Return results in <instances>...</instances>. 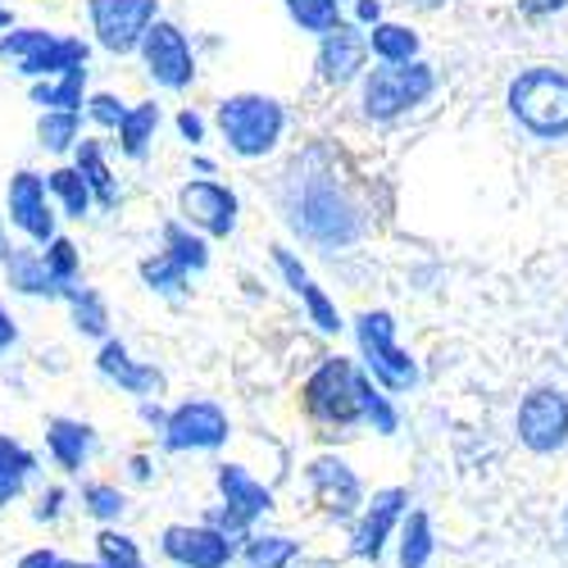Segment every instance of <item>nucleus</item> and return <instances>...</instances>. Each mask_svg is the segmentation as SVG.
<instances>
[{
	"label": "nucleus",
	"mask_w": 568,
	"mask_h": 568,
	"mask_svg": "<svg viewBox=\"0 0 568 568\" xmlns=\"http://www.w3.org/2000/svg\"><path fill=\"white\" fill-rule=\"evenodd\" d=\"M359 392H364V368L346 355H327L305 377L301 405H305L310 423H318V428H327V437H333V433H351L364 423Z\"/></svg>",
	"instance_id": "nucleus-1"
},
{
	"label": "nucleus",
	"mask_w": 568,
	"mask_h": 568,
	"mask_svg": "<svg viewBox=\"0 0 568 568\" xmlns=\"http://www.w3.org/2000/svg\"><path fill=\"white\" fill-rule=\"evenodd\" d=\"M509 110L541 141L568 136V73L546 69V64L518 73L509 87Z\"/></svg>",
	"instance_id": "nucleus-2"
},
{
	"label": "nucleus",
	"mask_w": 568,
	"mask_h": 568,
	"mask_svg": "<svg viewBox=\"0 0 568 568\" xmlns=\"http://www.w3.org/2000/svg\"><path fill=\"white\" fill-rule=\"evenodd\" d=\"M355 342L364 373L373 377L387 396H405L418 387V364L396 346V318L387 310H368L355 318Z\"/></svg>",
	"instance_id": "nucleus-3"
},
{
	"label": "nucleus",
	"mask_w": 568,
	"mask_h": 568,
	"mask_svg": "<svg viewBox=\"0 0 568 568\" xmlns=\"http://www.w3.org/2000/svg\"><path fill=\"white\" fill-rule=\"evenodd\" d=\"M287 210H292L287 214L292 227L305 232L318 246H351L359 236V214L333 182H305Z\"/></svg>",
	"instance_id": "nucleus-4"
},
{
	"label": "nucleus",
	"mask_w": 568,
	"mask_h": 568,
	"mask_svg": "<svg viewBox=\"0 0 568 568\" xmlns=\"http://www.w3.org/2000/svg\"><path fill=\"white\" fill-rule=\"evenodd\" d=\"M219 128L236 155H268L282 136V105L268 97H227L219 105Z\"/></svg>",
	"instance_id": "nucleus-5"
},
{
	"label": "nucleus",
	"mask_w": 568,
	"mask_h": 568,
	"mask_svg": "<svg viewBox=\"0 0 568 568\" xmlns=\"http://www.w3.org/2000/svg\"><path fill=\"white\" fill-rule=\"evenodd\" d=\"M232 437L227 409L214 400H182L169 409V423L160 433V446L169 455H214Z\"/></svg>",
	"instance_id": "nucleus-6"
},
{
	"label": "nucleus",
	"mask_w": 568,
	"mask_h": 568,
	"mask_svg": "<svg viewBox=\"0 0 568 568\" xmlns=\"http://www.w3.org/2000/svg\"><path fill=\"white\" fill-rule=\"evenodd\" d=\"M414 509L409 491L405 487H383V491H373L364 514L355 518V528H351V559L359 564H383L387 550L396 546L400 537V524H405V514Z\"/></svg>",
	"instance_id": "nucleus-7"
},
{
	"label": "nucleus",
	"mask_w": 568,
	"mask_h": 568,
	"mask_svg": "<svg viewBox=\"0 0 568 568\" xmlns=\"http://www.w3.org/2000/svg\"><path fill=\"white\" fill-rule=\"evenodd\" d=\"M305 483H310V496H314V505L323 509V518L355 528V518H359L364 505H368V491H364V483H359V473H355L342 455H318V459H310Z\"/></svg>",
	"instance_id": "nucleus-8"
},
{
	"label": "nucleus",
	"mask_w": 568,
	"mask_h": 568,
	"mask_svg": "<svg viewBox=\"0 0 568 568\" xmlns=\"http://www.w3.org/2000/svg\"><path fill=\"white\" fill-rule=\"evenodd\" d=\"M433 69L428 64H383V69H373L368 82H364V110L368 119H396L414 105H423L433 97Z\"/></svg>",
	"instance_id": "nucleus-9"
},
{
	"label": "nucleus",
	"mask_w": 568,
	"mask_h": 568,
	"mask_svg": "<svg viewBox=\"0 0 568 568\" xmlns=\"http://www.w3.org/2000/svg\"><path fill=\"white\" fill-rule=\"evenodd\" d=\"M514 437L532 455H559L568 446V396L559 387H532L518 400Z\"/></svg>",
	"instance_id": "nucleus-10"
},
{
	"label": "nucleus",
	"mask_w": 568,
	"mask_h": 568,
	"mask_svg": "<svg viewBox=\"0 0 568 568\" xmlns=\"http://www.w3.org/2000/svg\"><path fill=\"white\" fill-rule=\"evenodd\" d=\"M160 555L173 568H232L242 550L205 524H169L160 532Z\"/></svg>",
	"instance_id": "nucleus-11"
},
{
	"label": "nucleus",
	"mask_w": 568,
	"mask_h": 568,
	"mask_svg": "<svg viewBox=\"0 0 568 568\" xmlns=\"http://www.w3.org/2000/svg\"><path fill=\"white\" fill-rule=\"evenodd\" d=\"M151 23H155V0H91V28L114 55L136 51Z\"/></svg>",
	"instance_id": "nucleus-12"
},
{
	"label": "nucleus",
	"mask_w": 568,
	"mask_h": 568,
	"mask_svg": "<svg viewBox=\"0 0 568 568\" xmlns=\"http://www.w3.org/2000/svg\"><path fill=\"white\" fill-rule=\"evenodd\" d=\"M141 55H146V69L160 87H186L196 78V60H192V45L173 23H151L146 41H141Z\"/></svg>",
	"instance_id": "nucleus-13"
},
{
	"label": "nucleus",
	"mask_w": 568,
	"mask_h": 568,
	"mask_svg": "<svg viewBox=\"0 0 568 568\" xmlns=\"http://www.w3.org/2000/svg\"><path fill=\"white\" fill-rule=\"evenodd\" d=\"M214 487H219V505H227L236 518H246V524L255 528L260 518H268L277 509V496L268 483H260L251 468L242 464H219L214 468Z\"/></svg>",
	"instance_id": "nucleus-14"
},
{
	"label": "nucleus",
	"mask_w": 568,
	"mask_h": 568,
	"mask_svg": "<svg viewBox=\"0 0 568 568\" xmlns=\"http://www.w3.org/2000/svg\"><path fill=\"white\" fill-rule=\"evenodd\" d=\"M97 368H101L105 383H114V387L128 392V396L151 400L155 392H164V373H160L155 364L132 359V351H128L123 342H105L101 355H97Z\"/></svg>",
	"instance_id": "nucleus-15"
},
{
	"label": "nucleus",
	"mask_w": 568,
	"mask_h": 568,
	"mask_svg": "<svg viewBox=\"0 0 568 568\" xmlns=\"http://www.w3.org/2000/svg\"><path fill=\"white\" fill-rule=\"evenodd\" d=\"M178 201H182V214L210 236H227L236 227V196L219 182H186Z\"/></svg>",
	"instance_id": "nucleus-16"
},
{
	"label": "nucleus",
	"mask_w": 568,
	"mask_h": 568,
	"mask_svg": "<svg viewBox=\"0 0 568 568\" xmlns=\"http://www.w3.org/2000/svg\"><path fill=\"white\" fill-rule=\"evenodd\" d=\"M10 219L32 236V242H55V214L45 205V182L37 173H19L10 182Z\"/></svg>",
	"instance_id": "nucleus-17"
},
{
	"label": "nucleus",
	"mask_w": 568,
	"mask_h": 568,
	"mask_svg": "<svg viewBox=\"0 0 568 568\" xmlns=\"http://www.w3.org/2000/svg\"><path fill=\"white\" fill-rule=\"evenodd\" d=\"M45 455L60 473H82L97 455V428L82 418H51L45 423Z\"/></svg>",
	"instance_id": "nucleus-18"
},
{
	"label": "nucleus",
	"mask_w": 568,
	"mask_h": 568,
	"mask_svg": "<svg viewBox=\"0 0 568 568\" xmlns=\"http://www.w3.org/2000/svg\"><path fill=\"white\" fill-rule=\"evenodd\" d=\"M364 55H368V41L355 28L337 23L333 32H323V45H318V73H323V82H337V87L351 82L364 69Z\"/></svg>",
	"instance_id": "nucleus-19"
},
{
	"label": "nucleus",
	"mask_w": 568,
	"mask_h": 568,
	"mask_svg": "<svg viewBox=\"0 0 568 568\" xmlns=\"http://www.w3.org/2000/svg\"><path fill=\"white\" fill-rule=\"evenodd\" d=\"M273 260H277L282 277L292 282V292L305 301V310H310V318H314V327H318V333H337V327H342V314H337V305H333V301L323 296V287H318V282H314V277L301 268V260H296L292 251H273Z\"/></svg>",
	"instance_id": "nucleus-20"
},
{
	"label": "nucleus",
	"mask_w": 568,
	"mask_h": 568,
	"mask_svg": "<svg viewBox=\"0 0 568 568\" xmlns=\"http://www.w3.org/2000/svg\"><path fill=\"white\" fill-rule=\"evenodd\" d=\"M396 568H433L437 559V524L428 509H409L405 524H400V537H396Z\"/></svg>",
	"instance_id": "nucleus-21"
},
{
	"label": "nucleus",
	"mask_w": 568,
	"mask_h": 568,
	"mask_svg": "<svg viewBox=\"0 0 568 568\" xmlns=\"http://www.w3.org/2000/svg\"><path fill=\"white\" fill-rule=\"evenodd\" d=\"M32 473H37V455H32L23 442H14V437L0 433V509L14 505V500L28 491Z\"/></svg>",
	"instance_id": "nucleus-22"
},
{
	"label": "nucleus",
	"mask_w": 568,
	"mask_h": 568,
	"mask_svg": "<svg viewBox=\"0 0 568 568\" xmlns=\"http://www.w3.org/2000/svg\"><path fill=\"white\" fill-rule=\"evenodd\" d=\"M301 559V541L287 537V532H251V541L242 546V555H236V564L242 568H296Z\"/></svg>",
	"instance_id": "nucleus-23"
},
{
	"label": "nucleus",
	"mask_w": 568,
	"mask_h": 568,
	"mask_svg": "<svg viewBox=\"0 0 568 568\" xmlns=\"http://www.w3.org/2000/svg\"><path fill=\"white\" fill-rule=\"evenodd\" d=\"M87 64V45L78 41V37H55L45 51H37L32 60H23L19 64V73H28V78H51V73H73V69H82Z\"/></svg>",
	"instance_id": "nucleus-24"
},
{
	"label": "nucleus",
	"mask_w": 568,
	"mask_h": 568,
	"mask_svg": "<svg viewBox=\"0 0 568 568\" xmlns=\"http://www.w3.org/2000/svg\"><path fill=\"white\" fill-rule=\"evenodd\" d=\"M82 514L97 518L101 528H119V518L128 514V491L119 483H105V478H91L82 483V496H78Z\"/></svg>",
	"instance_id": "nucleus-25"
},
{
	"label": "nucleus",
	"mask_w": 568,
	"mask_h": 568,
	"mask_svg": "<svg viewBox=\"0 0 568 568\" xmlns=\"http://www.w3.org/2000/svg\"><path fill=\"white\" fill-rule=\"evenodd\" d=\"M6 264H10V287H14V292H23V296H69L60 282L51 277V268H45L41 255H32V251H14Z\"/></svg>",
	"instance_id": "nucleus-26"
},
{
	"label": "nucleus",
	"mask_w": 568,
	"mask_h": 568,
	"mask_svg": "<svg viewBox=\"0 0 568 568\" xmlns=\"http://www.w3.org/2000/svg\"><path fill=\"white\" fill-rule=\"evenodd\" d=\"M368 45L383 64H414V55H418V37L405 23H377Z\"/></svg>",
	"instance_id": "nucleus-27"
},
{
	"label": "nucleus",
	"mask_w": 568,
	"mask_h": 568,
	"mask_svg": "<svg viewBox=\"0 0 568 568\" xmlns=\"http://www.w3.org/2000/svg\"><path fill=\"white\" fill-rule=\"evenodd\" d=\"M78 173L87 178L91 196H97L101 205H119V186H114V178H110V169H105V155H101L97 141H82V151H78Z\"/></svg>",
	"instance_id": "nucleus-28"
},
{
	"label": "nucleus",
	"mask_w": 568,
	"mask_h": 568,
	"mask_svg": "<svg viewBox=\"0 0 568 568\" xmlns=\"http://www.w3.org/2000/svg\"><path fill=\"white\" fill-rule=\"evenodd\" d=\"M64 301L73 310V327H78V333H87V337H105L110 333V310H105V301L91 292V287H73Z\"/></svg>",
	"instance_id": "nucleus-29"
},
{
	"label": "nucleus",
	"mask_w": 568,
	"mask_h": 568,
	"mask_svg": "<svg viewBox=\"0 0 568 568\" xmlns=\"http://www.w3.org/2000/svg\"><path fill=\"white\" fill-rule=\"evenodd\" d=\"M359 405H364V423L377 433V437H392L400 428V409L392 405V396L373 383V377L364 373V392H359Z\"/></svg>",
	"instance_id": "nucleus-30"
},
{
	"label": "nucleus",
	"mask_w": 568,
	"mask_h": 568,
	"mask_svg": "<svg viewBox=\"0 0 568 568\" xmlns=\"http://www.w3.org/2000/svg\"><path fill=\"white\" fill-rule=\"evenodd\" d=\"M164 255H173V260H178L186 273H201V268L210 264L205 242H201V236L186 232L182 223H169V227H164Z\"/></svg>",
	"instance_id": "nucleus-31"
},
{
	"label": "nucleus",
	"mask_w": 568,
	"mask_h": 568,
	"mask_svg": "<svg viewBox=\"0 0 568 568\" xmlns=\"http://www.w3.org/2000/svg\"><path fill=\"white\" fill-rule=\"evenodd\" d=\"M155 123H160V110H155V105H136V110H128V119H123V128H119V141H123V151H128L132 160L146 155Z\"/></svg>",
	"instance_id": "nucleus-32"
},
{
	"label": "nucleus",
	"mask_w": 568,
	"mask_h": 568,
	"mask_svg": "<svg viewBox=\"0 0 568 568\" xmlns=\"http://www.w3.org/2000/svg\"><path fill=\"white\" fill-rule=\"evenodd\" d=\"M97 564H105V568L141 564V546H136V537L123 532V528H101V532H97Z\"/></svg>",
	"instance_id": "nucleus-33"
},
{
	"label": "nucleus",
	"mask_w": 568,
	"mask_h": 568,
	"mask_svg": "<svg viewBox=\"0 0 568 568\" xmlns=\"http://www.w3.org/2000/svg\"><path fill=\"white\" fill-rule=\"evenodd\" d=\"M45 186L64 201V210L73 214V219H82L87 210H91V186H87V178L78 173V169H55L51 178H45Z\"/></svg>",
	"instance_id": "nucleus-34"
},
{
	"label": "nucleus",
	"mask_w": 568,
	"mask_h": 568,
	"mask_svg": "<svg viewBox=\"0 0 568 568\" xmlns=\"http://www.w3.org/2000/svg\"><path fill=\"white\" fill-rule=\"evenodd\" d=\"M82 82H87V69H73V73H64V82H45V87H32V101L37 105H60L64 114H78V105H82Z\"/></svg>",
	"instance_id": "nucleus-35"
},
{
	"label": "nucleus",
	"mask_w": 568,
	"mask_h": 568,
	"mask_svg": "<svg viewBox=\"0 0 568 568\" xmlns=\"http://www.w3.org/2000/svg\"><path fill=\"white\" fill-rule=\"evenodd\" d=\"M141 277H146V287L164 292V296H178L186 287V268L173 260V255H151V260H141Z\"/></svg>",
	"instance_id": "nucleus-36"
},
{
	"label": "nucleus",
	"mask_w": 568,
	"mask_h": 568,
	"mask_svg": "<svg viewBox=\"0 0 568 568\" xmlns=\"http://www.w3.org/2000/svg\"><path fill=\"white\" fill-rule=\"evenodd\" d=\"M287 10L301 28L310 32H333L342 19H337V0H287Z\"/></svg>",
	"instance_id": "nucleus-37"
},
{
	"label": "nucleus",
	"mask_w": 568,
	"mask_h": 568,
	"mask_svg": "<svg viewBox=\"0 0 568 568\" xmlns=\"http://www.w3.org/2000/svg\"><path fill=\"white\" fill-rule=\"evenodd\" d=\"M201 524H205V528H214L219 537H227V541H232L236 550H242V546L251 541V532H255V528L246 524V518H236V514H232L227 505H210V509L201 514Z\"/></svg>",
	"instance_id": "nucleus-38"
},
{
	"label": "nucleus",
	"mask_w": 568,
	"mask_h": 568,
	"mask_svg": "<svg viewBox=\"0 0 568 568\" xmlns=\"http://www.w3.org/2000/svg\"><path fill=\"white\" fill-rule=\"evenodd\" d=\"M55 37L51 32H41V28H23V32H10V37H0V60H32L37 51H45Z\"/></svg>",
	"instance_id": "nucleus-39"
},
{
	"label": "nucleus",
	"mask_w": 568,
	"mask_h": 568,
	"mask_svg": "<svg viewBox=\"0 0 568 568\" xmlns=\"http://www.w3.org/2000/svg\"><path fill=\"white\" fill-rule=\"evenodd\" d=\"M37 136H41V146H51V151H69L73 141H78V114H64V110L45 114V119H41V128H37Z\"/></svg>",
	"instance_id": "nucleus-40"
},
{
	"label": "nucleus",
	"mask_w": 568,
	"mask_h": 568,
	"mask_svg": "<svg viewBox=\"0 0 568 568\" xmlns=\"http://www.w3.org/2000/svg\"><path fill=\"white\" fill-rule=\"evenodd\" d=\"M41 260H45V268H51V277L60 282V287H64V292H73V277H78V251H73V242L55 236L51 251H45Z\"/></svg>",
	"instance_id": "nucleus-41"
},
{
	"label": "nucleus",
	"mask_w": 568,
	"mask_h": 568,
	"mask_svg": "<svg viewBox=\"0 0 568 568\" xmlns=\"http://www.w3.org/2000/svg\"><path fill=\"white\" fill-rule=\"evenodd\" d=\"M64 509H69V491L55 483V487H41L37 491V500H32V518L41 528H55L60 518H64Z\"/></svg>",
	"instance_id": "nucleus-42"
},
{
	"label": "nucleus",
	"mask_w": 568,
	"mask_h": 568,
	"mask_svg": "<svg viewBox=\"0 0 568 568\" xmlns=\"http://www.w3.org/2000/svg\"><path fill=\"white\" fill-rule=\"evenodd\" d=\"M91 119H97V123H105V128H123L128 110H123L114 97H91Z\"/></svg>",
	"instance_id": "nucleus-43"
},
{
	"label": "nucleus",
	"mask_w": 568,
	"mask_h": 568,
	"mask_svg": "<svg viewBox=\"0 0 568 568\" xmlns=\"http://www.w3.org/2000/svg\"><path fill=\"white\" fill-rule=\"evenodd\" d=\"M14 568H64V555L60 550H51V546H32V550H23L19 555V564Z\"/></svg>",
	"instance_id": "nucleus-44"
},
{
	"label": "nucleus",
	"mask_w": 568,
	"mask_h": 568,
	"mask_svg": "<svg viewBox=\"0 0 568 568\" xmlns=\"http://www.w3.org/2000/svg\"><path fill=\"white\" fill-rule=\"evenodd\" d=\"M128 483H136V487L155 483V459H151V455H132V459H128Z\"/></svg>",
	"instance_id": "nucleus-45"
},
{
	"label": "nucleus",
	"mask_w": 568,
	"mask_h": 568,
	"mask_svg": "<svg viewBox=\"0 0 568 568\" xmlns=\"http://www.w3.org/2000/svg\"><path fill=\"white\" fill-rule=\"evenodd\" d=\"M518 10H524L528 19H550V14L568 10V0H518Z\"/></svg>",
	"instance_id": "nucleus-46"
},
{
	"label": "nucleus",
	"mask_w": 568,
	"mask_h": 568,
	"mask_svg": "<svg viewBox=\"0 0 568 568\" xmlns=\"http://www.w3.org/2000/svg\"><path fill=\"white\" fill-rule=\"evenodd\" d=\"M136 414H141V423H146V428L164 433V423H169V409H160L155 400H141V405H136Z\"/></svg>",
	"instance_id": "nucleus-47"
},
{
	"label": "nucleus",
	"mask_w": 568,
	"mask_h": 568,
	"mask_svg": "<svg viewBox=\"0 0 568 568\" xmlns=\"http://www.w3.org/2000/svg\"><path fill=\"white\" fill-rule=\"evenodd\" d=\"M14 342H19V327H14V318L6 310H0V355H6Z\"/></svg>",
	"instance_id": "nucleus-48"
},
{
	"label": "nucleus",
	"mask_w": 568,
	"mask_h": 568,
	"mask_svg": "<svg viewBox=\"0 0 568 568\" xmlns=\"http://www.w3.org/2000/svg\"><path fill=\"white\" fill-rule=\"evenodd\" d=\"M178 132H182L186 141H201V136H205V123H201L196 114H178Z\"/></svg>",
	"instance_id": "nucleus-49"
},
{
	"label": "nucleus",
	"mask_w": 568,
	"mask_h": 568,
	"mask_svg": "<svg viewBox=\"0 0 568 568\" xmlns=\"http://www.w3.org/2000/svg\"><path fill=\"white\" fill-rule=\"evenodd\" d=\"M359 19L377 28V19H383V6H377V0H359Z\"/></svg>",
	"instance_id": "nucleus-50"
},
{
	"label": "nucleus",
	"mask_w": 568,
	"mask_h": 568,
	"mask_svg": "<svg viewBox=\"0 0 568 568\" xmlns=\"http://www.w3.org/2000/svg\"><path fill=\"white\" fill-rule=\"evenodd\" d=\"M14 251H10V242H6V227H0V260H10Z\"/></svg>",
	"instance_id": "nucleus-51"
},
{
	"label": "nucleus",
	"mask_w": 568,
	"mask_h": 568,
	"mask_svg": "<svg viewBox=\"0 0 568 568\" xmlns=\"http://www.w3.org/2000/svg\"><path fill=\"white\" fill-rule=\"evenodd\" d=\"M414 6H428L433 10V6H446V0H414Z\"/></svg>",
	"instance_id": "nucleus-52"
},
{
	"label": "nucleus",
	"mask_w": 568,
	"mask_h": 568,
	"mask_svg": "<svg viewBox=\"0 0 568 568\" xmlns=\"http://www.w3.org/2000/svg\"><path fill=\"white\" fill-rule=\"evenodd\" d=\"M64 568H82V559H64Z\"/></svg>",
	"instance_id": "nucleus-53"
},
{
	"label": "nucleus",
	"mask_w": 568,
	"mask_h": 568,
	"mask_svg": "<svg viewBox=\"0 0 568 568\" xmlns=\"http://www.w3.org/2000/svg\"><path fill=\"white\" fill-rule=\"evenodd\" d=\"M10 23V10H0V28H6Z\"/></svg>",
	"instance_id": "nucleus-54"
},
{
	"label": "nucleus",
	"mask_w": 568,
	"mask_h": 568,
	"mask_svg": "<svg viewBox=\"0 0 568 568\" xmlns=\"http://www.w3.org/2000/svg\"><path fill=\"white\" fill-rule=\"evenodd\" d=\"M101 568H105V564H101ZM128 568H146V559H141V564H128Z\"/></svg>",
	"instance_id": "nucleus-55"
},
{
	"label": "nucleus",
	"mask_w": 568,
	"mask_h": 568,
	"mask_svg": "<svg viewBox=\"0 0 568 568\" xmlns=\"http://www.w3.org/2000/svg\"><path fill=\"white\" fill-rule=\"evenodd\" d=\"M564 532H568V505H564Z\"/></svg>",
	"instance_id": "nucleus-56"
}]
</instances>
